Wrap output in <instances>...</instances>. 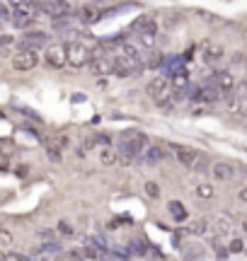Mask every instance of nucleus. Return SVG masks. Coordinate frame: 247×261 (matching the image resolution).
I'll return each mask as SVG.
<instances>
[{
	"label": "nucleus",
	"instance_id": "nucleus-1",
	"mask_svg": "<svg viewBox=\"0 0 247 261\" xmlns=\"http://www.w3.org/2000/svg\"><path fill=\"white\" fill-rule=\"evenodd\" d=\"M148 136L143 130H121L119 140H116V150H119V162L121 165H131L136 158H141L143 150L148 148Z\"/></svg>",
	"mask_w": 247,
	"mask_h": 261
},
{
	"label": "nucleus",
	"instance_id": "nucleus-2",
	"mask_svg": "<svg viewBox=\"0 0 247 261\" xmlns=\"http://www.w3.org/2000/svg\"><path fill=\"white\" fill-rule=\"evenodd\" d=\"M175 155H177L182 167L191 169V172H209V167H211L209 158H206L204 152H199V150H194V148L177 145V148H175Z\"/></svg>",
	"mask_w": 247,
	"mask_h": 261
},
{
	"label": "nucleus",
	"instance_id": "nucleus-3",
	"mask_svg": "<svg viewBox=\"0 0 247 261\" xmlns=\"http://www.w3.org/2000/svg\"><path fill=\"white\" fill-rule=\"evenodd\" d=\"M66 56H68V65L73 68H85L92 61V51L83 44V41H70L66 44Z\"/></svg>",
	"mask_w": 247,
	"mask_h": 261
},
{
	"label": "nucleus",
	"instance_id": "nucleus-4",
	"mask_svg": "<svg viewBox=\"0 0 247 261\" xmlns=\"http://www.w3.org/2000/svg\"><path fill=\"white\" fill-rule=\"evenodd\" d=\"M145 92H148V97H153L155 102H162L165 97L172 94V80L167 75H155V77H151V83L145 85Z\"/></svg>",
	"mask_w": 247,
	"mask_h": 261
},
{
	"label": "nucleus",
	"instance_id": "nucleus-5",
	"mask_svg": "<svg viewBox=\"0 0 247 261\" xmlns=\"http://www.w3.org/2000/svg\"><path fill=\"white\" fill-rule=\"evenodd\" d=\"M39 65V51H32V48H19V54L12 56V68L17 73H27V70H34Z\"/></svg>",
	"mask_w": 247,
	"mask_h": 261
},
{
	"label": "nucleus",
	"instance_id": "nucleus-6",
	"mask_svg": "<svg viewBox=\"0 0 247 261\" xmlns=\"http://www.w3.org/2000/svg\"><path fill=\"white\" fill-rule=\"evenodd\" d=\"M223 90H218V87H216V85L211 83H206V85H201V87H194V90H191V99H194V102H218L220 97H223Z\"/></svg>",
	"mask_w": 247,
	"mask_h": 261
},
{
	"label": "nucleus",
	"instance_id": "nucleus-7",
	"mask_svg": "<svg viewBox=\"0 0 247 261\" xmlns=\"http://www.w3.org/2000/svg\"><path fill=\"white\" fill-rule=\"evenodd\" d=\"M44 61H46V65H51V68H63V65L68 63L66 44H61V41L48 44L46 51H44Z\"/></svg>",
	"mask_w": 247,
	"mask_h": 261
},
{
	"label": "nucleus",
	"instance_id": "nucleus-8",
	"mask_svg": "<svg viewBox=\"0 0 247 261\" xmlns=\"http://www.w3.org/2000/svg\"><path fill=\"white\" fill-rule=\"evenodd\" d=\"M41 46H48V34L41 29H29V32H24V37L19 39V48L39 51Z\"/></svg>",
	"mask_w": 247,
	"mask_h": 261
},
{
	"label": "nucleus",
	"instance_id": "nucleus-9",
	"mask_svg": "<svg viewBox=\"0 0 247 261\" xmlns=\"http://www.w3.org/2000/svg\"><path fill=\"white\" fill-rule=\"evenodd\" d=\"M90 70L92 75H112L114 73V58L112 56H105V54H95L92 61H90Z\"/></svg>",
	"mask_w": 247,
	"mask_h": 261
},
{
	"label": "nucleus",
	"instance_id": "nucleus-10",
	"mask_svg": "<svg viewBox=\"0 0 247 261\" xmlns=\"http://www.w3.org/2000/svg\"><path fill=\"white\" fill-rule=\"evenodd\" d=\"M226 112L230 116H247V97H240V94L233 92L226 102Z\"/></svg>",
	"mask_w": 247,
	"mask_h": 261
},
{
	"label": "nucleus",
	"instance_id": "nucleus-11",
	"mask_svg": "<svg viewBox=\"0 0 247 261\" xmlns=\"http://www.w3.org/2000/svg\"><path fill=\"white\" fill-rule=\"evenodd\" d=\"M211 83L216 85L218 90H223V92H233L235 77H233V73H228V70H216V73L211 75Z\"/></svg>",
	"mask_w": 247,
	"mask_h": 261
},
{
	"label": "nucleus",
	"instance_id": "nucleus-12",
	"mask_svg": "<svg viewBox=\"0 0 247 261\" xmlns=\"http://www.w3.org/2000/svg\"><path fill=\"white\" fill-rule=\"evenodd\" d=\"M37 15H32V12H12V27L15 29H24V32H29V29L37 24Z\"/></svg>",
	"mask_w": 247,
	"mask_h": 261
},
{
	"label": "nucleus",
	"instance_id": "nucleus-13",
	"mask_svg": "<svg viewBox=\"0 0 247 261\" xmlns=\"http://www.w3.org/2000/svg\"><path fill=\"white\" fill-rule=\"evenodd\" d=\"M165 155H167V150L162 148V145H148V148L143 150L141 162H143V165H158Z\"/></svg>",
	"mask_w": 247,
	"mask_h": 261
},
{
	"label": "nucleus",
	"instance_id": "nucleus-14",
	"mask_svg": "<svg viewBox=\"0 0 247 261\" xmlns=\"http://www.w3.org/2000/svg\"><path fill=\"white\" fill-rule=\"evenodd\" d=\"M201 58H204V63H218V61L226 58V48L220 46V44H209V46L204 48Z\"/></svg>",
	"mask_w": 247,
	"mask_h": 261
},
{
	"label": "nucleus",
	"instance_id": "nucleus-15",
	"mask_svg": "<svg viewBox=\"0 0 247 261\" xmlns=\"http://www.w3.org/2000/svg\"><path fill=\"white\" fill-rule=\"evenodd\" d=\"M211 174L218 179V181H230V179L235 177V169L230 162H216L213 167H211Z\"/></svg>",
	"mask_w": 247,
	"mask_h": 261
},
{
	"label": "nucleus",
	"instance_id": "nucleus-16",
	"mask_svg": "<svg viewBox=\"0 0 247 261\" xmlns=\"http://www.w3.org/2000/svg\"><path fill=\"white\" fill-rule=\"evenodd\" d=\"M131 29H136L138 34H158V22L153 17H138Z\"/></svg>",
	"mask_w": 247,
	"mask_h": 261
},
{
	"label": "nucleus",
	"instance_id": "nucleus-17",
	"mask_svg": "<svg viewBox=\"0 0 247 261\" xmlns=\"http://www.w3.org/2000/svg\"><path fill=\"white\" fill-rule=\"evenodd\" d=\"M167 211H170V218L177 220V223H184V220L189 218V211H187L180 201H170V203H167Z\"/></svg>",
	"mask_w": 247,
	"mask_h": 261
},
{
	"label": "nucleus",
	"instance_id": "nucleus-18",
	"mask_svg": "<svg viewBox=\"0 0 247 261\" xmlns=\"http://www.w3.org/2000/svg\"><path fill=\"white\" fill-rule=\"evenodd\" d=\"M100 162L105 165V167H112L119 162V150H114L112 145H105V148L100 150Z\"/></svg>",
	"mask_w": 247,
	"mask_h": 261
},
{
	"label": "nucleus",
	"instance_id": "nucleus-19",
	"mask_svg": "<svg viewBox=\"0 0 247 261\" xmlns=\"http://www.w3.org/2000/svg\"><path fill=\"white\" fill-rule=\"evenodd\" d=\"M34 3L37 0H8V8L12 12H32L34 15Z\"/></svg>",
	"mask_w": 247,
	"mask_h": 261
},
{
	"label": "nucleus",
	"instance_id": "nucleus-20",
	"mask_svg": "<svg viewBox=\"0 0 247 261\" xmlns=\"http://www.w3.org/2000/svg\"><path fill=\"white\" fill-rule=\"evenodd\" d=\"M73 17H78L80 22H85V24H95V22H100V17H97V12L92 8H80L78 10V15H73Z\"/></svg>",
	"mask_w": 247,
	"mask_h": 261
},
{
	"label": "nucleus",
	"instance_id": "nucleus-21",
	"mask_svg": "<svg viewBox=\"0 0 247 261\" xmlns=\"http://www.w3.org/2000/svg\"><path fill=\"white\" fill-rule=\"evenodd\" d=\"M204 247H199V244H187V249H184V259H189V261H199L204 259Z\"/></svg>",
	"mask_w": 247,
	"mask_h": 261
},
{
	"label": "nucleus",
	"instance_id": "nucleus-22",
	"mask_svg": "<svg viewBox=\"0 0 247 261\" xmlns=\"http://www.w3.org/2000/svg\"><path fill=\"white\" fill-rule=\"evenodd\" d=\"M194 194L199 196V198H213L216 191H213V187H211L209 181H199V184L194 187Z\"/></svg>",
	"mask_w": 247,
	"mask_h": 261
},
{
	"label": "nucleus",
	"instance_id": "nucleus-23",
	"mask_svg": "<svg viewBox=\"0 0 247 261\" xmlns=\"http://www.w3.org/2000/svg\"><path fill=\"white\" fill-rule=\"evenodd\" d=\"M209 227H211L209 220H196V223H191L189 227H187V232H189V234H199V237H201V234L209 232Z\"/></svg>",
	"mask_w": 247,
	"mask_h": 261
},
{
	"label": "nucleus",
	"instance_id": "nucleus-24",
	"mask_svg": "<svg viewBox=\"0 0 247 261\" xmlns=\"http://www.w3.org/2000/svg\"><path fill=\"white\" fill-rule=\"evenodd\" d=\"M211 225H213V234H218V237H223V234L230 232V223L226 220V218H216Z\"/></svg>",
	"mask_w": 247,
	"mask_h": 261
},
{
	"label": "nucleus",
	"instance_id": "nucleus-25",
	"mask_svg": "<svg viewBox=\"0 0 247 261\" xmlns=\"http://www.w3.org/2000/svg\"><path fill=\"white\" fill-rule=\"evenodd\" d=\"M148 249H145V242L143 240H133V242H129V254H136V256H141V254H145Z\"/></svg>",
	"mask_w": 247,
	"mask_h": 261
},
{
	"label": "nucleus",
	"instance_id": "nucleus-26",
	"mask_svg": "<svg viewBox=\"0 0 247 261\" xmlns=\"http://www.w3.org/2000/svg\"><path fill=\"white\" fill-rule=\"evenodd\" d=\"M56 230L61 234H66V237H73V234H76V227H73L70 223H66V220H61V223L56 225Z\"/></svg>",
	"mask_w": 247,
	"mask_h": 261
},
{
	"label": "nucleus",
	"instance_id": "nucleus-27",
	"mask_svg": "<svg viewBox=\"0 0 247 261\" xmlns=\"http://www.w3.org/2000/svg\"><path fill=\"white\" fill-rule=\"evenodd\" d=\"M245 252V244H242V240H233L228 247V254H242Z\"/></svg>",
	"mask_w": 247,
	"mask_h": 261
},
{
	"label": "nucleus",
	"instance_id": "nucleus-28",
	"mask_svg": "<svg viewBox=\"0 0 247 261\" xmlns=\"http://www.w3.org/2000/svg\"><path fill=\"white\" fill-rule=\"evenodd\" d=\"M3 259L5 261H29V256H24V254H19V252H5Z\"/></svg>",
	"mask_w": 247,
	"mask_h": 261
},
{
	"label": "nucleus",
	"instance_id": "nucleus-29",
	"mask_svg": "<svg viewBox=\"0 0 247 261\" xmlns=\"http://www.w3.org/2000/svg\"><path fill=\"white\" fill-rule=\"evenodd\" d=\"M155 37H158V34H138V41H141L145 48H151L153 44H155Z\"/></svg>",
	"mask_w": 247,
	"mask_h": 261
},
{
	"label": "nucleus",
	"instance_id": "nucleus-30",
	"mask_svg": "<svg viewBox=\"0 0 247 261\" xmlns=\"http://www.w3.org/2000/svg\"><path fill=\"white\" fill-rule=\"evenodd\" d=\"M145 194L151 196V198H158V196H160V187H158L155 181H148V184H145Z\"/></svg>",
	"mask_w": 247,
	"mask_h": 261
},
{
	"label": "nucleus",
	"instance_id": "nucleus-31",
	"mask_svg": "<svg viewBox=\"0 0 247 261\" xmlns=\"http://www.w3.org/2000/svg\"><path fill=\"white\" fill-rule=\"evenodd\" d=\"M10 19H12V10L0 3V22H10Z\"/></svg>",
	"mask_w": 247,
	"mask_h": 261
},
{
	"label": "nucleus",
	"instance_id": "nucleus-32",
	"mask_svg": "<svg viewBox=\"0 0 247 261\" xmlns=\"http://www.w3.org/2000/svg\"><path fill=\"white\" fill-rule=\"evenodd\" d=\"M15 44V37L12 34H5V37H0V48L3 46H12Z\"/></svg>",
	"mask_w": 247,
	"mask_h": 261
},
{
	"label": "nucleus",
	"instance_id": "nucleus-33",
	"mask_svg": "<svg viewBox=\"0 0 247 261\" xmlns=\"http://www.w3.org/2000/svg\"><path fill=\"white\" fill-rule=\"evenodd\" d=\"M238 198L242 201V203H247V184H242L240 187V191H238Z\"/></svg>",
	"mask_w": 247,
	"mask_h": 261
},
{
	"label": "nucleus",
	"instance_id": "nucleus-34",
	"mask_svg": "<svg viewBox=\"0 0 247 261\" xmlns=\"http://www.w3.org/2000/svg\"><path fill=\"white\" fill-rule=\"evenodd\" d=\"M10 240H12V237H10L8 230H0V244H10Z\"/></svg>",
	"mask_w": 247,
	"mask_h": 261
},
{
	"label": "nucleus",
	"instance_id": "nucleus-35",
	"mask_svg": "<svg viewBox=\"0 0 247 261\" xmlns=\"http://www.w3.org/2000/svg\"><path fill=\"white\" fill-rule=\"evenodd\" d=\"M0 261H5V259H3V256H0Z\"/></svg>",
	"mask_w": 247,
	"mask_h": 261
},
{
	"label": "nucleus",
	"instance_id": "nucleus-36",
	"mask_svg": "<svg viewBox=\"0 0 247 261\" xmlns=\"http://www.w3.org/2000/svg\"><path fill=\"white\" fill-rule=\"evenodd\" d=\"M245 254H247V249H245Z\"/></svg>",
	"mask_w": 247,
	"mask_h": 261
},
{
	"label": "nucleus",
	"instance_id": "nucleus-37",
	"mask_svg": "<svg viewBox=\"0 0 247 261\" xmlns=\"http://www.w3.org/2000/svg\"><path fill=\"white\" fill-rule=\"evenodd\" d=\"M0 3H3V0H0Z\"/></svg>",
	"mask_w": 247,
	"mask_h": 261
}]
</instances>
